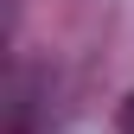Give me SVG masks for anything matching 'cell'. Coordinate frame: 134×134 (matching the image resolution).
Listing matches in <instances>:
<instances>
[{"label":"cell","instance_id":"obj_1","mask_svg":"<svg viewBox=\"0 0 134 134\" xmlns=\"http://www.w3.org/2000/svg\"><path fill=\"white\" fill-rule=\"evenodd\" d=\"M115 134H134V90L115 102Z\"/></svg>","mask_w":134,"mask_h":134}]
</instances>
